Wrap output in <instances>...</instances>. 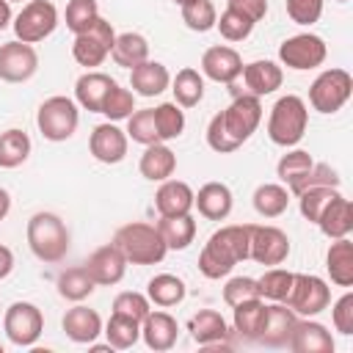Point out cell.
<instances>
[{"label":"cell","instance_id":"62","mask_svg":"<svg viewBox=\"0 0 353 353\" xmlns=\"http://www.w3.org/2000/svg\"><path fill=\"white\" fill-rule=\"evenodd\" d=\"M0 353H3V345H0Z\"/></svg>","mask_w":353,"mask_h":353},{"label":"cell","instance_id":"59","mask_svg":"<svg viewBox=\"0 0 353 353\" xmlns=\"http://www.w3.org/2000/svg\"><path fill=\"white\" fill-rule=\"evenodd\" d=\"M174 3H176V6H185V3H190V0H174Z\"/></svg>","mask_w":353,"mask_h":353},{"label":"cell","instance_id":"7","mask_svg":"<svg viewBox=\"0 0 353 353\" xmlns=\"http://www.w3.org/2000/svg\"><path fill=\"white\" fill-rule=\"evenodd\" d=\"M58 28V8L50 0H28L14 17V33L25 44L44 41Z\"/></svg>","mask_w":353,"mask_h":353},{"label":"cell","instance_id":"53","mask_svg":"<svg viewBox=\"0 0 353 353\" xmlns=\"http://www.w3.org/2000/svg\"><path fill=\"white\" fill-rule=\"evenodd\" d=\"M207 143H210V149L218 152V154H229V152L240 149V143L226 132L221 113H215V116L210 119V124H207Z\"/></svg>","mask_w":353,"mask_h":353},{"label":"cell","instance_id":"9","mask_svg":"<svg viewBox=\"0 0 353 353\" xmlns=\"http://www.w3.org/2000/svg\"><path fill=\"white\" fill-rule=\"evenodd\" d=\"M113 41H116V33H113V25L102 17H97V22L77 33L74 36V44H72V55L80 66L85 69H94V66H102V61L110 55L113 50Z\"/></svg>","mask_w":353,"mask_h":353},{"label":"cell","instance_id":"27","mask_svg":"<svg viewBox=\"0 0 353 353\" xmlns=\"http://www.w3.org/2000/svg\"><path fill=\"white\" fill-rule=\"evenodd\" d=\"M320 232L328 237V240H336V237H347L353 232V204L350 199H345L342 193L323 210L320 221H317Z\"/></svg>","mask_w":353,"mask_h":353},{"label":"cell","instance_id":"46","mask_svg":"<svg viewBox=\"0 0 353 353\" xmlns=\"http://www.w3.org/2000/svg\"><path fill=\"white\" fill-rule=\"evenodd\" d=\"M179 8H182V22H185L190 30L207 33V30L215 28L218 11H215V6H212L210 0H190V3H185V6H179Z\"/></svg>","mask_w":353,"mask_h":353},{"label":"cell","instance_id":"8","mask_svg":"<svg viewBox=\"0 0 353 353\" xmlns=\"http://www.w3.org/2000/svg\"><path fill=\"white\" fill-rule=\"evenodd\" d=\"M298 317H314L323 309H328L331 303V287L312 273H295L292 276V287L290 295L284 301Z\"/></svg>","mask_w":353,"mask_h":353},{"label":"cell","instance_id":"10","mask_svg":"<svg viewBox=\"0 0 353 353\" xmlns=\"http://www.w3.org/2000/svg\"><path fill=\"white\" fill-rule=\"evenodd\" d=\"M325 55H328V47L317 33H295L284 39L279 47V61L295 72L317 69L325 61Z\"/></svg>","mask_w":353,"mask_h":353},{"label":"cell","instance_id":"17","mask_svg":"<svg viewBox=\"0 0 353 353\" xmlns=\"http://www.w3.org/2000/svg\"><path fill=\"white\" fill-rule=\"evenodd\" d=\"M127 265H130V262L124 259V254H121L113 243L99 245V248L88 256V262H85L91 279H94L97 284H102V287L119 284V281L124 279V273H127Z\"/></svg>","mask_w":353,"mask_h":353},{"label":"cell","instance_id":"60","mask_svg":"<svg viewBox=\"0 0 353 353\" xmlns=\"http://www.w3.org/2000/svg\"><path fill=\"white\" fill-rule=\"evenodd\" d=\"M8 3H22V0H8Z\"/></svg>","mask_w":353,"mask_h":353},{"label":"cell","instance_id":"31","mask_svg":"<svg viewBox=\"0 0 353 353\" xmlns=\"http://www.w3.org/2000/svg\"><path fill=\"white\" fill-rule=\"evenodd\" d=\"M188 331L193 336V342L199 345H212V342H223L229 328H226V320L221 317V312L215 309H201L190 317L188 323Z\"/></svg>","mask_w":353,"mask_h":353},{"label":"cell","instance_id":"3","mask_svg":"<svg viewBox=\"0 0 353 353\" xmlns=\"http://www.w3.org/2000/svg\"><path fill=\"white\" fill-rule=\"evenodd\" d=\"M306 124H309V110L306 102L298 94H284L276 99V105L270 108V119H268V138L276 146H295L303 135H306Z\"/></svg>","mask_w":353,"mask_h":353},{"label":"cell","instance_id":"14","mask_svg":"<svg viewBox=\"0 0 353 353\" xmlns=\"http://www.w3.org/2000/svg\"><path fill=\"white\" fill-rule=\"evenodd\" d=\"M127 132L121 127H116V121H105V124H97L91 130V138H88V149L94 154V160L105 163V165H116L127 157Z\"/></svg>","mask_w":353,"mask_h":353},{"label":"cell","instance_id":"15","mask_svg":"<svg viewBox=\"0 0 353 353\" xmlns=\"http://www.w3.org/2000/svg\"><path fill=\"white\" fill-rule=\"evenodd\" d=\"M287 347L292 353H334V336L323 323H317L312 317H303V320L298 317Z\"/></svg>","mask_w":353,"mask_h":353},{"label":"cell","instance_id":"61","mask_svg":"<svg viewBox=\"0 0 353 353\" xmlns=\"http://www.w3.org/2000/svg\"><path fill=\"white\" fill-rule=\"evenodd\" d=\"M336 3H347V0H336Z\"/></svg>","mask_w":353,"mask_h":353},{"label":"cell","instance_id":"4","mask_svg":"<svg viewBox=\"0 0 353 353\" xmlns=\"http://www.w3.org/2000/svg\"><path fill=\"white\" fill-rule=\"evenodd\" d=\"M36 124H39V132L52 141V143H61V141H69L80 124V110H77V102L69 99V97H50L39 105V113H36Z\"/></svg>","mask_w":353,"mask_h":353},{"label":"cell","instance_id":"25","mask_svg":"<svg viewBox=\"0 0 353 353\" xmlns=\"http://www.w3.org/2000/svg\"><path fill=\"white\" fill-rule=\"evenodd\" d=\"M130 85H132V94L160 97L171 85V74L160 61H143L130 69Z\"/></svg>","mask_w":353,"mask_h":353},{"label":"cell","instance_id":"28","mask_svg":"<svg viewBox=\"0 0 353 353\" xmlns=\"http://www.w3.org/2000/svg\"><path fill=\"white\" fill-rule=\"evenodd\" d=\"M325 270L336 287H353V243L336 237L325 254Z\"/></svg>","mask_w":353,"mask_h":353},{"label":"cell","instance_id":"30","mask_svg":"<svg viewBox=\"0 0 353 353\" xmlns=\"http://www.w3.org/2000/svg\"><path fill=\"white\" fill-rule=\"evenodd\" d=\"M185 292H188L185 281H182L179 276H174V273H157V276H152L149 284H146V298H149V303L163 306V309L182 303V301H185Z\"/></svg>","mask_w":353,"mask_h":353},{"label":"cell","instance_id":"13","mask_svg":"<svg viewBox=\"0 0 353 353\" xmlns=\"http://www.w3.org/2000/svg\"><path fill=\"white\" fill-rule=\"evenodd\" d=\"M287 256H290V237H287V232H281L279 226H259V223H254L248 259L273 268V265H281Z\"/></svg>","mask_w":353,"mask_h":353},{"label":"cell","instance_id":"36","mask_svg":"<svg viewBox=\"0 0 353 353\" xmlns=\"http://www.w3.org/2000/svg\"><path fill=\"white\" fill-rule=\"evenodd\" d=\"M94 290H97V281L91 279V273H88L85 265L66 268V270L58 276V292H61V298H66V301L80 303V301H85Z\"/></svg>","mask_w":353,"mask_h":353},{"label":"cell","instance_id":"22","mask_svg":"<svg viewBox=\"0 0 353 353\" xmlns=\"http://www.w3.org/2000/svg\"><path fill=\"white\" fill-rule=\"evenodd\" d=\"M116 80L105 72H97V69H88L85 74L77 77L74 83V99L80 108H85L88 113H102V102H105V94L110 91Z\"/></svg>","mask_w":353,"mask_h":353},{"label":"cell","instance_id":"44","mask_svg":"<svg viewBox=\"0 0 353 353\" xmlns=\"http://www.w3.org/2000/svg\"><path fill=\"white\" fill-rule=\"evenodd\" d=\"M312 165H314V157H312L306 149H292V152L281 154V160H279V165H276V174H279V179L284 182V188H292Z\"/></svg>","mask_w":353,"mask_h":353},{"label":"cell","instance_id":"29","mask_svg":"<svg viewBox=\"0 0 353 353\" xmlns=\"http://www.w3.org/2000/svg\"><path fill=\"white\" fill-rule=\"evenodd\" d=\"M154 226L163 234L168 251H185L196 237V221L190 218V212L188 215H160V221Z\"/></svg>","mask_w":353,"mask_h":353},{"label":"cell","instance_id":"6","mask_svg":"<svg viewBox=\"0 0 353 353\" xmlns=\"http://www.w3.org/2000/svg\"><path fill=\"white\" fill-rule=\"evenodd\" d=\"M3 331L8 336L11 345L17 347H33L44 331V314L36 303H28V301H17L6 309V317H3Z\"/></svg>","mask_w":353,"mask_h":353},{"label":"cell","instance_id":"45","mask_svg":"<svg viewBox=\"0 0 353 353\" xmlns=\"http://www.w3.org/2000/svg\"><path fill=\"white\" fill-rule=\"evenodd\" d=\"M132 110H135V94L130 88H121L119 83H113L110 91L105 94L102 116H108V121H121V119H130Z\"/></svg>","mask_w":353,"mask_h":353},{"label":"cell","instance_id":"2","mask_svg":"<svg viewBox=\"0 0 353 353\" xmlns=\"http://www.w3.org/2000/svg\"><path fill=\"white\" fill-rule=\"evenodd\" d=\"M28 245L41 262H61L69 251V229L55 212H36L28 221Z\"/></svg>","mask_w":353,"mask_h":353},{"label":"cell","instance_id":"48","mask_svg":"<svg viewBox=\"0 0 353 353\" xmlns=\"http://www.w3.org/2000/svg\"><path fill=\"white\" fill-rule=\"evenodd\" d=\"M99 17V6L97 0H69L66 6V28L77 36L83 30H88Z\"/></svg>","mask_w":353,"mask_h":353},{"label":"cell","instance_id":"32","mask_svg":"<svg viewBox=\"0 0 353 353\" xmlns=\"http://www.w3.org/2000/svg\"><path fill=\"white\" fill-rule=\"evenodd\" d=\"M110 58L116 61V66H124V69H132L143 61H149V41L141 36V33H119L116 41H113V50H110Z\"/></svg>","mask_w":353,"mask_h":353},{"label":"cell","instance_id":"33","mask_svg":"<svg viewBox=\"0 0 353 353\" xmlns=\"http://www.w3.org/2000/svg\"><path fill=\"white\" fill-rule=\"evenodd\" d=\"M265 309H268L265 306V298H251V301H243V303L232 306V312H234V317H232L234 331L243 339L256 342V336L262 331V323H265Z\"/></svg>","mask_w":353,"mask_h":353},{"label":"cell","instance_id":"43","mask_svg":"<svg viewBox=\"0 0 353 353\" xmlns=\"http://www.w3.org/2000/svg\"><path fill=\"white\" fill-rule=\"evenodd\" d=\"M292 270H284V268H268L259 279H256V284H259V295L262 298H268V301H273V303H284L287 301V295H290V287H292Z\"/></svg>","mask_w":353,"mask_h":353},{"label":"cell","instance_id":"11","mask_svg":"<svg viewBox=\"0 0 353 353\" xmlns=\"http://www.w3.org/2000/svg\"><path fill=\"white\" fill-rule=\"evenodd\" d=\"M221 116H223L226 132L243 146L256 132V127L262 121V102L254 94H237L232 99V105L226 110H221Z\"/></svg>","mask_w":353,"mask_h":353},{"label":"cell","instance_id":"5","mask_svg":"<svg viewBox=\"0 0 353 353\" xmlns=\"http://www.w3.org/2000/svg\"><path fill=\"white\" fill-rule=\"evenodd\" d=\"M353 91V77L345 69H325L314 77V83L309 85V105L317 113H336Z\"/></svg>","mask_w":353,"mask_h":353},{"label":"cell","instance_id":"47","mask_svg":"<svg viewBox=\"0 0 353 353\" xmlns=\"http://www.w3.org/2000/svg\"><path fill=\"white\" fill-rule=\"evenodd\" d=\"M127 138H132L135 143H160L157 138V127H154V110L143 108V110H132V116L127 119Z\"/></svg>","mask_w":353,"mask_h":353},{"label":"cell","instance_id":"26","mask_svg":"<svg viewBox=\"0 0 353 353\" xmlns=\"http://www.w3.org/2000/svg\"><path fill=\"white\" fill-rule=\"evenodd\" d=\"M138 171L149 182H163L176 171V154L165 143H149L143 149V154H141Z\"/></svg>","mask_w":353,"mask_h":353},{"label":"cell","instance_id":"18","mask_svg":"<svg viewBox=\"0 0 353 353\" xmlns=\"http://www.w3.org/2000/svg\"><path fill=\"white\" fill-rule=\"evenodd\" d=\"M295 320H298V314L287 303H273L270 301V306L265 309V323H262V331H259L256 342H262L268 347H287Z\"/></svg>","mask_w":353,"mask_h":353},{"label":"cell","instance_id":"23","mask_svg":"<svg viewBox=\"0 0 353 353\" xmlns=\"http://www.w3.org/2000/svg\"><path fill=\"white\" fill-rule=\"evenodd\" d=\"M154 207L160 215H188L193 210V188L182 179H163L154 193Z\"/></svg>","mask_w":353,"mask_h":353},{"label":"cell","instance_id":"41","mask_svg":"<svg viewBox=\"0 0 353 353\" xmlns=\"http://www.w3.org/2000/svg\"><path fill=\"white\" fill-rule=\"evenodd\" d=\"M336 196H339V190L331 188V185H317V188H306V190H301V193H298L301 215H303L309 223H317L320 215H323V210H325Z\"/></svg>","mask_w":353,"mask_h":353},{"label":"cell","instance_id":"51","mask_svg":"<svg viewBox=\"0 0 353 353\" xmlns=\"http://www.w3.org/2000/svg\"><path fill=\"white\" fill-rule=\"evenodd\" d=\"M113 312H116V314H124V317H132V320H138V323H143V317L152 312V306H149V298H146V295L127 290V292H119V295L113 298Z\"/></svg>","mask_w":353,"mask_h":353},{"label":"cell","instance_id":"42","mask_svg":"<svg viewBox=\"0 0 353 353\" xmlns=\"http://www.w3.org/2000/svg\"><path fill=\"white\" fill-rule=\"evenodd\" d=\"M152 110H154V127H157L160 143L174 141V138L182 135V130H185V113H182V108L176 102H163V105H157Z\"/></svg>","mask_w":353,"mask_h":353},{"label":"cell","instance_id":"55","mask_svg":"<svg viewBox=\"0 0 353 353\" xmlns=\"http://www.w3.org/2000/svg\"><path fill=\"white\" fill-rule=\"evenodd\" d=\"M331 323L339 334L350 336L353 334V292H345L334 306H331Z\"/></svg>","mask_w":353,"mask_h":353},{"label":"cell","instance_id":"49","mask_svg":"<svg viewBox=\"0 0 353 353\" xmlns=\"http://www.w3.org/2000/svg\"><path fill=\"white\" fill-rule=\"evenodd\" d=\"M254 25H256V22H251L248 17H243V14L234 11V8H226V11L215 19V28L221 30V36H223L226 41H243V39H248L251 30H254Z\"/></svg>","mask_w":353,"mask_h":353},{"label":"cell","instance_id":"21","mask_svg":"<svg viewBox=\"0 0 353 353\" xmlns=\"http://www.w3.org/2000/svg\"><path fill=\"white\" fill-rule=\"evenodd\" d=\"M243 80H245V88L248 94L254 97H268L273 94L276 88H281L284 83V72L276 61H251V63H243Z\"/></svg>","mask_w":353,"mask_h":353},{"label":"cell","instance_id":"1","mask_svg":"<svg viewBox=\"0 0 353 353\" xmlns=\"http://www.w3.org/2000/svg\"><path fill=\"white\" fill-rule=\"evenodd\" d=\"M113 245L132 265H157V262H163V256L168 251L157 226L143 223V221H132V223L119 226L113 234Z\"/></svg>","mask_w":353,"mask_h":353},{"label":"cell","instance_id":"57","mask_svg":"<svg viewBox=\"0 0 353 353\" xmlns=\"http://www.w3.org/2000/svg\"><path fill=\"white\" fill-rule=\"evenodd\" d=\"M14 270V254L8 245H0V279H6Z\"/></svg>","mask_w":353,"mask_h":353},{"label":"cell","instance_id":"38","mask_svg":"<svg viewBox=\"0 0 353 353\" xmlns=\"http://www.w3.org/2000/svg\"><path fill=\"white\" fill-rule=\"evenodd\" d=\"M102 334H105V339H108V345L113 350H127V347H132L141 339V323L132 320V317H124V314H116L113 312Z\"/></svg>","mask_w":353,"mask_h":353},{"label":"cell","instance_id":"58","mask_svg":"<svg viewBox=\"0 0 353 353\" xmlns=\"http://www.w3.org/2000/svg\"><path fill=\"white\" fill-rule=\"evenodd\" d=\"M11 25V3L0 0V30H6Z\"/></svg>","mask_w":353,"mask_h":353},{"label":"cell","instance_id":"52","mask_svg":"<svg viewBox=\"0 0 353 353\" xmlns=\"http://www.w3.org/2000/svg\"><path fill=\"white\" fill-rule=\"evenodd\" d=\"M251 298H262L256 279H251V276H234V279H229L223 284V301H226V306H237V303L251 301Z\"/></svg>","mask_w":353,"mask_h":353},{"label":"cell","instance_id":"19","mask_svg":"<svg viewBox=\"0 0 353 353\" xmlns=\"http://www.w3.org/2000/svg\"><path fill=\"white\" fill-rule=\"evenodd\" d=\"M179 336V325L168 312H149L141 323V339L146 342L149 350H171L176 345Z\"/></svg>","mask_w":353,"mask_h":353},{"label":"cell","instance_id":"34","mask_svg":"<svg viewBox=\"0 0 353 353\" xmlns=\"http://www.w3.org/2000/svg\"><path fill=\"white\" fill-rule=\"evenodd\" d=\"M171 91H174V102L179 108H196L204 99V77L199 69L185 66L176 72V77L171 80Z\"/></svg>","mask_w":353,"mask_h":353},{"label":"cell","instance_id":"50","mask_svg":"<svg viewBox=\"0 0 353 353\" xmlns=\"http://www.w3.org/2000/svg\"><path fill=\"white\" fill-rule=\"evenodd\" d=\"M317 185H331V188H339V174L331 168V165H325V163H314L292 188H287L290 190V196H298L301 190H306V188H317Z\"/></svg>","mask_w":353,"mask_h":353},{"label":"cell","instance_id":"16","mask_svg":"<svg viewBox=\"0 0 353 353\" xmlns=\"http://www.w3.org/2000/svg\"><path fill=\"white\" fill-rule=\"evenodd\" d=\"M201 72L215 80V83H234L240 74H243V58L234 47H226V44H215L210 50H204L201 55Z\"/></svg>","mask_w":353,"mask_h":353},{"label":"cell","instance_id":"20","mask_svg":"<svg viewBox=\"0 0 353 353\" xmlns=\"http://www.w3.org/2000/svg\"><path fill=\"white\" fill-rule=\"evenodd\" d=\"M61 325H63V334H66L72 342H77V345H91V342H97V336L102 334V317H99L94 309L80 306V303L72 306V309L63 314Z\"/></svg>","mask_w":353,"mask_h":353},{"label":"cell","instance_id":"12","mask_svg":"<svg viewBox=\"0 0 353 353\" xmlns=\"http://www.w3.org/2000/svg\"><path fill=\"white\" fill-rule=\"evenodd\" d=\"M39 69V52L33 44H25L19 39L0 44V80L6 83H25Z\"/></svg>","mask_w":353,"mask_h":353},{"label":"cell","instance_id":"37","mask_svg":"<svg viewBox=\"0 0 353 353\" xmlns=\"http://www.w3.org/2000/svg\"><path fill=\"white\" fill-rule=\"evenodd\" d=\"M290 204V190L279 182H265L254 190V210L262 218H279Z\"/></svg>","mask_w":353,"mask_h":353},{"label":"cell","instance_id":"24","mask_svg":"<svg viewBox=\"0 0 353 353\" xmlns=\"http://www.w3.org/2000/svg\"><path fill=\"white\" fill-rule=\"evenodd\" d=\"M232 190L223 182H207L199 188V193H193V207H199V212L207 221H223L232 212Z\"/></svg>","mask_w":353,"mask_h":353},{"label":"cell","instance_id":"35","mask_svg":"<svg viewBox=\"0 0 353 353\" xmlns=\"http://www.w3.org/2000/svg\"><path fill=\"white\" fill-rule=\"evenodd\" d=\"M234 265H237V259L215 237H210L204 243V248L199 254V270H201V276H207V279H223V276L232 273Z\"/></svg>","mask_w":353,"mask_h":353},{"label":"cell","instance_id":"40","mask_svg":"<svg viewBox=\"0 0 353 353\" xmlns=\"http://www.w3.org/2000/svg\"><path fill=\"white\" fill-rule=\"evenodd\" d=\"M30 157V138L22 130L0 132V168H17Z\"/></svg>","mask_w":353,"mask_h":353},{"label":"cell","instance_id":"39","mask_svg":"<svg viewBox=\"0 0 353 353\" xmlns=\"http://www.w3.org/2000/svg\"><path fill=\"white\" fill-rule=\"evenodd\" d=\"M251 232H254V223H232V226H221L218 232H212V237L237 259H248V251H251Z\"/></svg>","mask_w":353,"mask_h":353},{"label":"cell","instance_id":"54","mask_svg":"<svg viewBox=\"0 0 353 353\" xmlns=\"http://www.w3.org/2000/svg\"><path fill=\"white\" fill-rule=\"evenodd\" d=\"M284 8L295 25H314L323 14V0H284Z\"/></svg>","mask_w":353,"mask_h":353},{"label":"cell","instance_id":"56","mask_svg":"<svg viewBox=\"0 0 353 353\" xmlns=\"http://www.w3.org/2000/svg\"><path fill=\"white\" fill-rule=\"evenodd\" d=\"M226 8H234L251 22H259L268 14V0H226Z\"/></svg>","mask_w":353,"mask_h":353}]
</instances>
